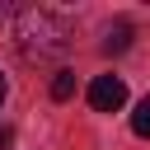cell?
I'll return each instance as SVG.
<instances>
[{"mask_svg":"<svg viewBox=\"0 0 150 150\" xmlns=\"http://www.w3.org/2000/svg\"><path fill=\"white\" fill-rule=\"evenodd\" d=\"M9 141H14V131H9V127H0V150H9Z\"/></svg>","mask_w":150,"mask_h":150,"instance_id":"6","label":"cell"},{"mask_svg":"<svg viewBox=\"0 0 150 150\" xmlns=\"http://www.w3.org/2000/svg\"><path fill=\"white\" fill-rule=\"evenodd\" d=\"M127 103V84L117 80V75H98L94 84H89V108L94 112H117Z\"/></svg>","mask_w":150,"mask_h":150,"instance_id":"2","label":"cell"},{"mask_svg":"<svg viewBox=\"0 0 150 150\" xmlns=\"http://www.w3.org/2000/svg\"><path fill=\"white\" fill-rule=\"evenodd\" d=\"M131 131H136V136H145V141H150V94H145V98H141V103H136V112H131Z\"/></svg>","mask_w":150,"mask_h":150,"instance_id":"4","label":"cell"},{"mask_svg":"<svg viewBox=\"0 0 150 150\" xmlns=\"http://www.w3.org/2000/svg\"><path fill=\"white\" fill-rule=\"evenodd\" d=\"M127 47H131V23H112L103 38V52H127Z\"/></svg>","mask_w":150,"mask_h":150,"instance_id":"3","label":"cell"},{"mask_svg":"<svg viewBox=\"0 0 150 150\" xmlns=\"http://www.w3.org/2000/svg\"><path fill=\"white\" fill-rule=\"evenodd\" d=\"M75 94V75L70 70H56V80H52V98H70Z\"/></svg>","mask_w":150,"mask_h":150,"instance_id":"5","label":"cell"},{"mask_svg":"<svg viewBox=\"0 0 150 150\" xmlns=\"http://www.w3.org/2000/svg\"><path fill=\"white\" fill-rule=\"evenodd\" d=\"M0 103H5V75H0Z\"/></svg>","mask_w":150,"mask_h":150,"instance_id":"7","label":"cell"},{"mask_svg":"<svg viewBox=\"0 0 150 150\" xmlns=\"http://www.w3.org/2000/svg\"><path fill=\"white\" fill-rule=\"evenodd\" d=\"M75 38V14L56 9V5H23L14 9V42L28 61H47L61 56Z\"/></svg>","mask_w":150,"mask_h":150,"instance_id":"1","label":"cell"}]
</instances>
